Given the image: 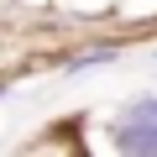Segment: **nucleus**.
Returning <instances> with one entry per match:
<instances>
[{
  "instance_id": "f257e3e1",
  "label": "nucleus",
  "mask_w": 157,
  "mask_h": 157,
  "mask_svg": "<svg viewBox=\"0 0 157 157\" xmlns=\"http://www.w3.org/2000/svg\"><path fill=\"white\" fill-rule=\"evenodd\" d=\"M105 147L121 157H157V89L126 94L105 115Z\"/></svg>"
},
{
  "instance_id": "f03ea898",
  "label": "nucleus",
  "mask_w": 157,
  "mask_h": 157,
  "mask_svg": "<svg viewBox=\"0 0 157 157\" xmlns=\"http://www.w3.org/2000/svg\"><path fill=\"white\" fill-rule=\"evenodd\" d=\"M131 52L126 37H105V42H68L58 52V78H78V73H100V68H115L121 58Z\"/></svg>"
},
{
  "instance_id": "7ed1b4c3",
  "label": "nucleus",
  "mask_w": 157,
  "mask_h": 157,
  "mask_svg": "<svg viewBox=\"0 0 157 157\" xmlns=\"http://www.w3.org/2000/svg\"><path fill=\"white\" fill-rule=\"evenodd\" d=\"M52 11L68 16V21H78V26H89V21L115 16V0H52Z\"/></svg>"
},
{
  "instance_id": "20e7f679",
  "label": "nucleus",
  "mask_w": 157,
  "mask_h": 157,
  "mask_svg": "<svg viewBox=\"0 0 157 157\" xmlns=\"http://www.w3.org/2000/svg\"><path fill=\"white\" fill-rule=\"evenodd\" d=\"M11 94H16V78H11V73H0V105H6Z\"/></svg>"
},
{
  "instance_id": "39448f33",
  "label": "nucleus",
  "mask_w": 157,
  "mask_h": 157,
  "mask_svg": "<svg viewBox=\"0 0 157 157\" xmlns=\"http://www.w3.org/2000/svg\"><path fill=\"white\" fill-rule=\"evenodd\" d=\"M152 68H157V47H152Z\"/></svg>"
}]
</instances>
